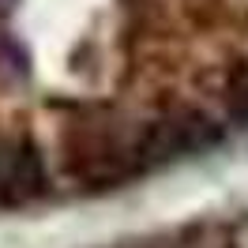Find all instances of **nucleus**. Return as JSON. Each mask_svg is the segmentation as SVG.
Returning a JSON list of instances; mask_svg holds the SVG:
<instances>
[{"mask_svg": "<svg viewBox=\"0 0 248 248\" xmlns=\"http://www.w3.org/2000/svg\"><path fill=\"white\" fill-rule=\"evenodd\" d=\"M42 188V166L31 151H0V203H19Z\"/></svg>", "mask_w": 248, "mask_h": 248, "instance_id": "1", "label": "nucleus"}, {"mask_svg": "<svg viewBox=\"0 0 248 248\" xmlns=\"http://www.w3.org/2000/svg\"><path fill=\"white\" fill-rule=\"evenodd\" d=\"M226 102H230V113H233V117L248 124V68L230 83V94H226Z\"/></svg>", "mask_w": 248, "mask_h": 248, "instance_id": "2", "label": "nucleus"}]
</instances>
